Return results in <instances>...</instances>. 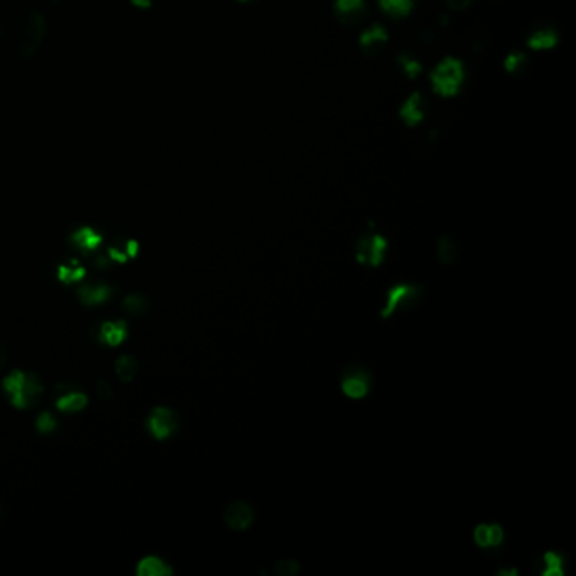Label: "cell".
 <instances>
[{
  "mask_svg": "<svg viewBox=\"0 0 576 576\" xmlns=\"http://www.w3.org/2000/svg\"><path fill=\"white\" fill-rule=\"evenodd\" d=\"M424 286L419 283H394L385 291L380 310L382 320H390L395 315L411 313L423 301Z\"/></svg>",
  "mask_w": 576,
  "mask_h": 576,
  "instance_id": "cell-1",
  "label": "cell"
},
{
  "mask_svg": "<svg viewBox=\"0 0 576 576\" xmlns=\"http://www.w3.org/2000/svg\"><path fill=\"white\" fill-rule=\"evenodd\" d=\"M387 250H389V240L380 232H377L375 223L371 222L368 230L360 235L355 244V261L363 267L377 269L385 262Z\"/></svg>",
  "mask_w": 576,
  "mask_h": 576,
  "instance_id": "cell-2",
  "label": "cell"
},
{
  "mask_svg": "<svg viewBox=\"0 0 576 576\" xmlns=\"http://www.w3.org/2000/svg\"><path fill=\"white\" fill-rule=\"evenodd\" d=\"M429 78L434 94L450 98L458 94L465 81L463 64L460 60L445 58L431 72Z\"/></svg>",
  "mask_w": 576,
  "mask_h": 576,
  "instance_id": "cell-3",
  "label": "cell"
},
{
  "mask_svg": "<svg viewBox=\"0 0 576 576\" xmlns=\"http://www.w3.org/2000/svg\"><path fill=\"white\" fill-rule=\"evenodd\" d=\"M373 387L372 372L365 367L363 363L351 362L341 371L340 375V389L346 397L360 401L371 394Z\"/></svg>",
  "mask_w": 576,
  "mask_h": 576,
  "instance_id": "cell-4",
  "label": "cell"
},
{
  "mask_svg": "<svg viewBox=\"0 0 576 576\" xmlns=\"http://www.w3.org/2000/svg\"><path fill=\"white\" fill-rule=\"evenodd\" d=\"M333 14L340 24L346 28H355L367 19L368 7L365 0H335Z\"/></svg>",
  "mask_w": 576,
  "mask_h": 576,
  "instance_id": "cell-5",
  "label": "cell"
},
{
  "mask_svg": "<svg viewBox=\"0 0 576 576\" xmlns=\"http://www.w3.org/2000/svg\"><path fill=\"white\" fill-rule=\"evenodd\" d=\"M147 426L154 438L166 439L178 428V417H176L174 411H171L169 407L161 406L151 412V416L147 419Z\"/></svg>",
  "mask_w": 576,
  "mask_h": 576,
  "instance_id": "cell-6",
  "label": "cell"
},
{
  "mask_svg": "<svg viewBox=\"0 0 576 576\" xmlns=\"http://www.w3.org/2000/svg\"><path fill=\"white\" fill-rule=\"evenodd\" d=\"M473 541L482 551H499L505 544V533L500 524H478L473 531Z\"/></svg>",
  "mask_w": 576,
  "mask_h": 576,
  "instance_id": "cell-7",
  "label": "cell"
},
{
  "mask_svg": "<svg viewBox=\"0 0 576 576\" xmlns=\"http://www.w3.org/2000/svg\"><path fill=\"white\" fill-rule=\"evenodd\" d=\"M387 41H389V34H387V30L382 28L380 24L372 26L371 29H365L358 38L360 50H362L363 55L368 56V58L379 56L380 52L385 50Z\"/></svg>",
  "mask_w": 576,
  "mask_h": 576,
  "instance_id": "cell-8",
  "label": "cell"
},
{
  "mask_svg": "<svg viewBox=\"0 0 576 576\" xmlns=\"http://www.w3.org/2000/svg\"><path fill=\"white\" fill-rule=\"evenodd\" d=\"M254 517V509L250 507L249 504H245L244 500H235L225 509V514H223V519H225V524L230 527V529L235 531H244L247 527L252 526Z\"/></svg>",
  "mask_w": 576,
  "mask_h": 576,
  "instance_id": "cell-9",
  "label": "cell"
},
{
  "mask_svg": "<svg viewBox=\"0 0 576 576\" xmlns=\"http://www.w3.org/2000/svg\"><path fill=\"white\" fill-rule=\"evenodd\" d=\"M568 565L566 555L561 551H546L534 561V571L541 576H563Z\"/></svg>",
  "mask_w": 576,
  "mask_h": 576,
  "instance_id": "cell-10",
  "label": "cell"
},
{
  "mask_svg": "<svg viewBox=\"0 0 576 576\" xmlns=\"http://www.w3.org/2000/svg\"><path fill=\"white\" fill-rule=\"evenodd\" d=\"M399 115L409 127H414L423 120L426 115V100L423 98V95L419 91L412 94L406 102L402 103L401 110H399Z\"/></svg>",
  "mask_w": 576,
  "mask_h": 576,
  "instance_id": "cell-11",
  "label": "cell"
},
{
  "mask_svg": "<svg viewBox=\"0 0 576 576\" xmlns=\"http://www.w3.org/2000/svg\"><path fill=\"white\" fill-rule=\"evenodd\" d=\"M558 39H560V34H558L556 29H553L551 26H539L531 30V34L527 36V46L533 47V50H549V47L556 46Z\"/></svg>",
  "mask_w": 576,
  "mask_h": 576,
  "instance_id": "cell-12",
  "label": "cell"
},
{
  "mask_svg": "<svg viewBox=\"0 0 576 576\" xmlns=\"http://www.w3.org/2000/svg\"><path fill=\"white\" fill-rule=\"evenodd\" d=\"M69 242H72L77 249L90 254L100 247V244H102V235H100L98 232H95L91 227H81L73 232L72 237H69Z\"/></svg>",
  "mask_w": 576,
  "mask_h": 576,
  "instance_id": "cell-13",
  "label": "cell"
},
{
  "mask_svg": "<svg viewBox=\"0 0 576 576\" xmlns=\"http://www.w3.org/2000/svg\"><path fill=\"white\" fill-rule=\"evenodd\" d=\"M24 380H26V373L21 372V371H14V372L9 373V375L2 382L6 393L11 395L12 406H16L19 409L28 407V406H26L24 395H22V387H24Z\"/></svg>",
  "mask_w": 576,
  "mask_h": 576,
  "instance_id": "cell-14",
  "label": "cell"
},
{
  "mask_svg": "<svg viewBox=\"0 0 576 576\" xmlns=\"http://www.w3.org/2000/svg\"><path fill=\"white\" fill-rule=\"evenodd\" d=\"M127 337V324L124 321H105L100 327L98 340L110 346L120 345Z\"/></svg>",
  "mask_w": 576,
  "mask_h": 576,
  "instance_id": "cell-15",
  "label": "cell"
},
{
  "mask_svg": "<svg viewBox=\"0 0 576 576\" xmlns=\"http://www.w3.org/2000/svg\"><path fill=\"white\" fill-rule=\"evenodd\" d=\"M139 576H169L173 575V568L164 560L157 556H146L137 565Z\"/></svg>",
  "mask_w": 576,
  "mask_h": 576,
  "instance_id": "cell-16",
  "label": "cell"
},
{
  "mask_svg": "<svg viewBox=\"0 0 576 576\" xmlns=\"http://www.w3.org/2000/svg\"><path fill=\"white\" fill-rule=\"evenodd\" d=\"M504 68H505V72L516 78L526 77L531 69V60L526 52L512 51L511 55H507V58H505Z\"/></svg>",
  "mask_w": 576,
  "mask_h": 576,
  "instance_id": "cell-17",
  "label": "cell"
},
{
  "mask_svg": "<svg viewBox=\"0 0 576 576\" xmlns=\"http://www.w3.org/2000/svg\"><path fill=\"white\" fill-rule=\"evenodd\" d=\"M379 6L390 19H402L411 14L414 0H379Z\"/></svg>",
  "mask_w": 576,
  "mask_h": 576,
  "instance_id": "cell-18",
  "label": "cell"
},
{
  "mask_svg": "<svg viewBox=\"0 0 576 576\" xmlns=\"http://www.w3.org/2000/svg\"><path fill=\"white\" fill-rule=\"evenodd\" d=\"M110 296V288L105 284H85L80 289V299L85 305H100V303L107 301Z\"/></svg>",
  "mask_w": 576,
  "mask_h": 576,
  "instance_id": "cell-19",
  "label": "cell"
},
{
  "mask_svg": "<svg viewBox=\"0 0 576 576\" xmlns=\"http://www.w3.org/2000/svg\"><path fill=\"white\" fill-rule=\"evenodd\" d=\"M458 256V249H456V242L450 235H443L438 239V261L443 266H450L456 261Z\"/></svg>",
  "mask_w": 576,
  "mask_h": 576,
  "instance_id": "cell-20",
  "label": "cell"
},
{
  "mask_svg": "<svg viewBox=\"0 0 576 576\" xmlns=\"http://www.w3.org/2000/svg\"><path fill=\"white\" fill-rule=\"evenodd\" d=\"M88 397L83 393H66L56 402V407L63 412H78L86 406Z\"/></svg>",
  "mask_w": 576,
  "mask_h": 576,
  "instance_id": "cell-21",
  "label": "cell"
},
{
  "mask_svg": "<svg viewBox=\"0 0 576 576\" xmlns=\"http://www.w3.org/2000/svg\"><path fill=\"white\" fill-rule=\"evenodd\" d=\"M115 373L122 382H130L137 373V360L132 355H120L115 362Z\"/></svg>",
  "mask_w": 576,
  "mask_h": 576,
  "instance_id": "cell-22",
  "label": "cell"
},
{
  "mask_svg": "<svg viewBox=\"0 0 576 576\" xmlns=\"http://www.w3.org/2000/svg\"><path fill=\"white\" fill-rule=\"evenodd\" d=\"M41 394H43V384L36 373H29V375H26L24 387H22V395H24L26 406H34Z\"/></svg>",
  "mask_w": 576,
  "mask_h": 576,
  "instance_id": "cell-23",
  "label": "cell"
},
{
  "mask_svg": "<svg viewBox=\"0 0 576 576\" xmlns=\"http://www.w3.org/2000/svg\"><path fill=\"white\" fill-rule=\"evenodd\" d=\"M73 264H74L73 267L66 266V264H61V266L58 267V279L61 281V283L72 284V283H78V281H81L83 278H85L86 271L83 269V267L78 266L77 261H74Z\"/></svg>",
  "mask_w": 576,
  "mask_h": 576,
  "instance_id": "cell-24",
  "label": "cell"
},
{
  "mask_svg": "<svg viewBox=\"0 0 576 576\" xmlns=\"http://www.w3.org/2000/svg\"><path fill=\"white\" fill-rule=\"evenodd\" d=\"M122 305H124V310L129 315H142V313H146L147 307H149L147 299L144 296H140V294H129V296L124 299Z\"/></svg>",
  "mask_w": 576,
  "mask_h": 576,
  "instance_id": "cell-25",
  "label": "cell"
},
{
  "mask_svg": "<svg viewBox=\"0 0 576 576\" xmlns=\"http://www.w3.org/2000/svg\"><path fill=\"white\" fill-rule=\"evenodd\" d=\"M397 63H399V66H401V69H402V73L406 74L407 78H416V77H419V73L423 72V66H421V63L419 61H417L416 58H412V56H409V55H399L397 56Z\"/></svg>",
  "mask_w": 576,
  "mask_h": 576,
  "instance_id": "cell-26",
  "label": "cell"
},
{
  "mask_svg": "<svg viewBox=\"0 0 576 576\" xmlns=\"http://www.w3.org/2000/svg\"><path fill=\"white\" fill-rule=\"evenodd\" d=\"M299 570H301V565L294 560L279 561L278 565H276V573L279 576H294L299 573Z\"/></svg>",
  "mask_w": 576,
  "mask_h": 576,
  "instance_id": "cell-27",
  "label": "cell"
},
{
  "mask_svg": "<svg viewBox=\"0 0 576 576\" xmlns=\"http://www.w3.org/2000/svg\"><path fill=\"white\" fill-rule=\"evenodd\" d=\"M36 428L39 433H51V431L56 428V419L50 414V412H43V414L38 417Z\"/></svg>",
  "mask_w": 576,
  "mask_h": 576,
  "instance_id": "cell-28",
  "label": "cell"
},
{
  "mask_svg": "<svg viewBox=\"0 0 576 576\" xmlns=\"http://www.w3.org/2000/svg\"><path fill=\"white\" fill-rule=\"evenodd\" d=\"M475 0H443V4L450 9V11H455V12H461L465 11V9H468Z\"/></svg>",
  "mask_w": 576,
  "mask_h": 576,
  "instance_id": "cell-29",
  "label": "cell"
},
{
  "mask_svg": "<svg viewBox=\"0 0 576 576\" xmlns=\"http://www.w3.org/2000/svg\"><path fill=\"white\" fill-rule=\"evenodd\" d=\"M108 257L113 259L115 262H125L127 259H129V256H127L124 250V245H120V247H118V245H112V247L108 249Z\"/></svg>",
  "mask_w": 576,
  "mask_h": 576,
  "instance_id": "cell-30",
  "label": "cell"
},
{
  "mask_svg": "<svg viewBox=\"0 0 576 576\" xmlns=\"http://www.w3.org/2000/svg\"><path fill=\"white\" fill-rule=\"evenodd\" d=\"M96 394L100 395V399H110V395H112V389H110V384L107 380H98V384H96Z\"/></svg>",
  "mask_w": 576,
  "mask_h": 576,
  "instance_id": "cell-31",
  "label": "cell"
},
{
  "mask_svg": "<svg viewBox=\"0 0 576 576\" xmlns=\"http://www.w3.org/2000/svg\"><path fill=\"white\" fill-rule=\"evenodd\" d=\"M124 250H125V254L129 257H135L137 256V252H139V244H137V240H127L125 242V245H124Z\"/></svg>",
  "mask_w": 576,
  "mask_h": 576,
  "instance_id": "cell-32",
  "label": "cell"
},
{
  "mask_svg": "<svg viewBox=\"0 0 576 576\" xmlns=\"http://www.w3.org/2000/svg\"><path fill=\"white\" fill-rule=\"evenodd\" d=\"M237 2H249V0H237Z\"/></svg>",
  "mask_w": 576,
  "mask_h": 576,
  "instance_id": "cell-33",
  "label": "cell"
}]
</instances>
